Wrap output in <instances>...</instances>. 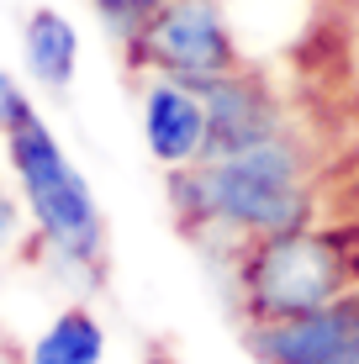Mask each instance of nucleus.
<instances>
[{"label":"nucleus","mask_w":359,"mask_h":364,"mask_svg":"<svg viewBox=\"0 0 359 364\" xmlns=\"http://www.w3.org/2000/svg\"><path fill=\"white\" fill-rule=\"evenodd\" d=\"M206 100V159H232L249 148L269 143L275 132H286V100L275 95V85L264 80L254 64L222 74L201 90Z\"/></svg>","instance_id":"423d86ee"},{"label":"nucleus","mask_w":359,"mask_h":364,"mask_svg":"<svg viewBox=\"0 0 359 364\" xmlns=\"http://www.w3.org/2000/svg\"><path fill=\"white\" fill-rule=\"evenodd\" d=\"M21 58H27V74L43 90L64 95L74 85V74H80V32H74V21L53 6H37L27 16V27H21Z\"/></svg>","instance_id":"6e6552de"},{"label":"nucleus","mask_w":359,"mask_h":364,"mask_svg":"<svg viewBox=\"0 0 359 364\" xmlns=\"http://www.w3.org/2000/svg\"><path fill=\"white\" fill-rule=\"evenodd\" d=\"M106 354V328L90 306H64L48 333L32 343L27 364H101Z\"/></svg>","instance_id":"1a4fd4ad"},{"label":"nucleus","mask_w":359,"mask_h":364,"mask_svg":"<svg viewBox=\"0 0 359 364\" xmlns=\"http://www.w3.org/2000/svg\"><path fill=\"white\" fill-rule=\"evenodd\" d=\"M90 6H95V16L106 21V32L117 37V43H127V37L138 32L164 0H90Z\"/></svg>","instance_id":"9d476101"},{"label":"nucleus","mask_w":359,"mask_h":364,"mask_svg":"<svg viewBox=\"0 0 359 364\" xmlns=\"http://www.w3.org/2000/svg\"><path fill=\"white\" fill-rule=\"evenodd\" d=\"M143 364H180V359H169L164 348H148V354H143Z\"/></svg>","instance_id":"ddd939ff"},{"label":"nucleus","mask_w":359,"mask_h":364,"mask_svg":"<svg viewBox=\"0 0 359 364\" xmlns=\"http://www.w3.org/2000/svg\"><path fill=\"white\" fill-rule=\"evenodd\" d=\"M243 348L259 364H359V285L296 317L243 322Z\"/></svg>","instance_id":"39448f33"},{"label":"nucleus","mask_w":359,"mask_h":364,"mask_svg":"<svg viewBox=\"0 0 359 364\" xmlns=\"http://www.w3.org/2000/svg\"><path fill=\"white\" fill-rule=\"evenodd\" d=\"M6 164L21 185L37 248H48V259H53L58 269L95 280V274L106 269L101 200H95L90 180L69 164L64 143H58L53 127L43 122V111L27 117L16 132H6Z\"/></svg>","instance_id":"f03ea898"},{"label":"nucleus","mask_w":359,"mask_h":364,"mask_svg":"<svg viewBox=\"0 0 359 364\" xmlns=\"http://www.w3.org/2000/svg\"><path fill=\"white\" fill-rule=\"evenodd\" d=\"M132 74L180 80L206 90L212 80L243 69V43L227 16V0H164L127 43H117Z\"/></svg>","instance_id":"20e7f679"},{"label":"nucleus","mask_w":359,"mask_h":364,"mask_svg":"<svg viewBox=\"0 0 359 364\" xmlns=\"http://www.w3.org/2000/svg\"><path fill=\"white\" fill-rule=\"evenodd\" d=\"M164 196L180 232L191 237H232L259 243L296 228H312L323 211V191L312 180V148L291 127L269 143L232 159H201L185 169H164Z\"/></svg>","instance_id":"f257e3e1"},{"label":"nucleus","mask_w":359,"mask_h":364,"mask_svg":"<svg viewBox=\"0 0 359 364\" xmlns=\"http://www.w3.org/2000/svg\"><path fill=\"white\" fill-rule=\"evenodd\" d=\"M27 117H37V106H32L27 85H21L11 69H0V137H6V132H16Z\"/></svg>","instance_id":"9b49d317"},{"label":"nucleus","mask_w":359,"mask_h":364,"mask_svg":"<svg viewBox=\"0 0 359 364\" xmlns=\"http://www.w3.org/2000/svg\"><path fill=\"white\" fill-rule=\"evenodd\" d=\"M238 306L243 322H275L338 301L359 285V217L312 222L280 237L238 248Z\"/></svg>","instance_id":"7ed1b4c3"},{"label":"nucleus","mask_w":359,"mask_h":364,"mask_svg":"<svg viewBox=\"0 0 359 364\" xmlns=\"http://www.w3.org/2000/svg\"><path fill=\"white\" fill-rule=\"evenodd\" d=\"M143 143L154 164L185 169L206 159V100L195 85L180 80H148L143 85Z\"/></svg>","instance_id":"0eeeda50"},{"label":"nucleus","mask_w":359,"mask_h":364,"mask_svg":"<svg viewBox=\"0 0 359 364\" xmlns=\"http://www.w3.org/2000/svg\"><path fill=\"white\" fill-rule=\"evenodd\" d=\"M21 222H27V200H16L0 185V248H11L21 237Z\"/></svg>","instance_id":"f8f14e48"}]
</instances>
